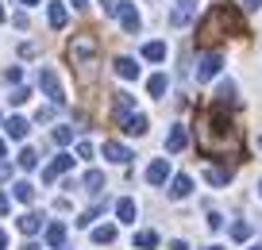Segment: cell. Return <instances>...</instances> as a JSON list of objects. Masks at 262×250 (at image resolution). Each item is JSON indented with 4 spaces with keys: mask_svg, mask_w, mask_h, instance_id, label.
<instances>
[{
    "mask_svg": "<svg viewBox=\"0 0 262 250\" xmlns=\"http://www.w3.org/2000/svg\"><path fill=\"white\" fill-rule=\"evenodd\" d=\"M196 150L205 158H243V131L235 127L228 108L212 104L196 112Z\"/></svg>",
    "mask_w": 262,
    "mask_h": 250,
    "instance_id": "obj_1",
    "label": "cell"
},
{
    "mask_svg": "<svg viewBox=\"0 0 262 250\" xmlns=\"http://www.w3.org/2000/svg\"><path fill=\"white\" fill-rule=\"evenodd\" d=\"M228 35H247V24H243V12H239L231 0H220V4H212V12L196 24V42L205 50H212L216 42L228 39Z\"/></svg>",
    "mask_w": 262,
    "mask_h": 250,
    "instance_id": "obj_2",
    "label": "cell"
},
{
    "mask_svg": "<svg viewBox=\"0 0 262 250\" xmlns=\"http://www.w3.org/2000/svg\"><path fill=\"white\" fill-rule=\"evenodd\" d=\"M97 54H100V39H97L93 31H77L74 39L66 42V58H70V65L81 73V81H89V77H93Z\"/></svg>",
    "mask_w": 262,
    "mask_h": 250,
    "instance_id": "obj_3",
    "label": "cell"
},
{
    "mask_svg": "<svg viewBox=\"0 0 262 250\" xmlns=\"http://www.w3.org/2000/svg\"><path fill=\"white\" fill-rule=\"evenodd\" d=\"M39 89L50 97V104H58L62 108L66 104V93H62V81H58V73L54 70H39Z\"/></svg>",
    "mask_w": 262,
    "mask_h": 250,
    "instance_id": "obj_4",
    "label": "cell"
},
{
    "mask_svg": "<svg viewBox=\"0 0 262 250\" xmlns=\"http://www.w3.org/2000/svg\"><path fill=\"white\" fill-rule=\"evenodd\" d=\"M220 65H224L220 50H205V54L196 58V81H212L220 73Z\"/></svg>",
    "mask_w": 262,
    "mask_h": 250,
    "instance_id": "obj_5",
    "label": "cell"
},
{
    "mask_svg": "<svg viewBox=\"0 0 262 250\" xmlns=\"http://www.w3.org/2000/svg\"><path fill=\"white\" fill-rule=\"evenodd\" d=\"M127 116H135V97H131V93H116L112 97V120L123 123Z\"/></svg>",
    "mask_w": 262,
    "mask_h": 250,
    "instance_id": "obj_6",
    "label": "cell"
},
{
    "mask_svg": "<svg viewBox=\"0 0 262 250\" xmlns=\"http://www.w3.org/2000/svg\"><path fill=\"white\" fill-rule=\"evenodd\" d=\"M120 24H123L127 35H139L143 19H139V12H135V4H120Z\"/></svg>",
    "mask_w": 262,
    "mask_h": 250,
    "instance_id": "obj_7",
    "label": "cell"
},
{
    "mask_svg": "<svg viewBox=\"0 0 262 250\" xmlns=\"http://www.w3.org/2000/svg\"><path fill=\"white\" fill-rule=\"evenodd\" d=\"M70 166H74V154H58V158L50 162L47 170H42V181H54V177H62V173L70 170Z\"/></svg>",
    "mask_w": 262,
    "mask_h": 250,
    "instance_id": "obj_8",
    "label": "cell"
},
{
    "mask_svg": "<svg viewBox=\"0 0 262 250\" xmlns=\"http://www.w3.org/2000/svg\"><path fill=\"white\" fill-rule=\"evenodd\" d=\"M166 177H170V162H166V158H155V162L147 166V181H150V185H166Z\"/></svg>",
    "mask_w": 262,
    "mask_h": 250,
    "instance_id": "obj_9",
    "label": "cell"
},
{
    "mask_svg": "<svg viewBox=\"0 0 262 250\" xmlns=\"http://www.w3.org/2000/svg\"><path fill=\"white\" fill-rule=\"evenodd\" d=\"M104 158L116 162V166H127V162H131V150H127L123 143H112V139H108V143H104Z\"/></svg>",
    "mask_w": 262,
    "mask_h": 250,
    "instance_id": "obj_10",
    "label": "cell"
},
{
    "mask_svg": "<svg viewBox=\"0 0 262 250\" xmlns=\"http://www.w3.org/2000/svg\"><path fill=\"white\" fill-rule=\"evenodd\" d=\"M27 127H31V123H27L24 116H12V120L4 123V135L16 139V143H24V139H27Z\"/></svg>",
    "mask_w": 262,
    "mask_h": 250,
    "instance_id": "obj_11",
    "label": "cell"
},
{
    "mask_svg": "<svg viewBox=\"0 0 262 250\" xmlns=\"http://www.w3.org/2000/svg\"><path fill=\"white\" fill-rule=\"evenodd\" d=\"M205 181H208V185H216V189L228 185V181H231V166H208V170H205Z\"/></svg>",
    "mask_w": 262,
    "mask_h": 250,
    "instance_id": "obj_12",
    "label": "cell"
},
{
    "mask_svg": "<svg viewBox=\"0 0 262 250\" xmlns=\"http://www.w3.org/2000/svg\"><path fill=\"white\" fill-rule=\"evenodd\" d=\"M185 143H189V131L185 127H170V135H166V150L178 154V150H185Z\"/></svg>",
    "mask_w": 262,
    "mask_h": 250,
    "instance_id": "obj_13",
    "label": "cell"
},
{
    "mask_svg": "<svg viewBox=\"0 0 262 250\" xmlns=\"http://www.w3.org/2000/svg\"><path fill=\"white\" fill-rule=\"evenodd\" d=\"M216 104H220V108H235V104H239V97H235V85H231V81H224L220 89H216Z\"/></svg>",
    "mask_w": 262,
    "mask_h": 250,
    "instance_id": "obj_14",
    "label": "cell"
},
{
    "mask_svg": "<svg viewBox=\"0 0 262 250\" xmlns=\"http://www.w3.org/2000/svg\"><path fill=\"white\" fill-rule=\"evenodd\" d=\"M189 193H193V181H189L185 173H178V177L170 181V196H173V200H185Z\"/></svg>",
    "mask_w": 262,
    "mask_h": 250,
    "instance_id": "obj_15",
    "label": "cell"
},
{
    "mask_svg": "<svg viewBox=\"0 0 262 250\" xmlns=\"http://www.w3.org/2000/svg\"><path fill=\"white\" fill-rule=\"evenodd\" d=\"M116 73H120L123 81H135L139 77V62H135V58H116Z\"/></svg>",
    "mask_w": 262,
    "mask_h": 250,
    "instance_id": "obj_16",
    "label": "cell"
},
{
    "mask_svg": "<svg viewBox=\"0 0 262 250\" xmlns=\"http://www.w3.org/2000/svg\"><path fill=\"white\" fill-rule=\"evenodd\" d=\"M120 127L127 131V135H147V116H143V112H135V116H127V120H123Z\"/></svg>",
    "mask_w": 262,
    "mask_h": 250,
    "instance_id": "obj_17",
    "label": "cell"
},
{
    "mask_svg": "<svg viewBox=\"0 0 262 250\" xmlns=\"http://www.w3.org/2000/svg\"><path fill=\"white\" fill-rule=\"evenodd\" d=\"M135 200L131 196H123V200H116V216H120V223H135Z\"/></svg>",
    "mask_w": 262,
    "mask_h": 250,
    "instance_id": "obj_18",
    "label": "cell"
},
{
    "mask_svg": "<svg viewBox=\"0 0 262 250\" xmlns=\"http://www.w3.org/2000/svg\"><path fill=\"white\" fill-rule=\"evenodd\" d=\"M47 16H50V27H54V31H62L66 19H70V16H66V4H58V0H50V12H47Z\"/></svg>",
    "mask_w": 262,
    "mask_h": 250,
    "instance_id": "obj_19",
    "label": "cell"
},
{
    "mask_svg": "<svg viewBox=\"0 0 262 250\" xmlns=\"http://www.w3.org/2000/svg\"><path fill=\"white\" fill-rule=\"evenodd\" d=\"M62 242H66V223H50L47 227V246L62 250Z\"/></svg>",
    "mask_w": 262,
    "mask_h": 250,
    "instance_id": "obj_20",
    "label": "cell"
},
{
    "mask_svg": "<svg viewBox=\"0 0 262 250\" xmlns=\"http://www.w3.org/2000/svg\"><path fill=\"white\" fill-rule=\"evenodd\" d=\"M19 231H24V235H35V231H39V227H42V219L39 216H35V212H24V216H19Z\"/></svg>",
    "mask_w": 262,
    "mask_h": 250,
    "instance_id": "obj_21",
    "label": "cell"
},
{
    "mask_svg": "<svg viewBox=\"0 0 262 250\" xmlns=\"http://www.w3.org/2000/svg\"><path fill=\"white\" fill-rule=\"evenodd\" d=\"M12 189H16V200L19 204H31L35 200V185H31V181H16Z\"/></svg>",
    "mask_w": 262,
    "mask_h": 250,
    "instance_id": "obj_22",
    "label": "cell"
},
{
    "mask_svg": "<svg viewBox=\"0 0 262 250\" xmlns=\"http://www.w3.org/2000/svg\"><path fill=\"white\" fill-rule=\"evenodd\" d=\"M93 242H97V246H108V242H116V227H112V223L97 227V231H93Z\"/></svg>",
    "mask_w": 262,
    "mask_h": 250,
    "instance_id": "obj_23",
    "label": "cell"
},
{
    "mask_svg": "<svg viewBox=\"0 0 262 250\" xmlns=\"http://www.w3.org/2000/svg\"><path fill=\"white\" fill-rule=\"evenodd\" d=\"M135 246L139 250H155L158 246V231H135Z\"/></svg>",
    "mask_w": 262,
    "mask_h": 250,
    "instance_id": "obj_24",
    "label": "cell"
},
{
    "mask_svg": "<svg viewBox=\"0 0 262 250\" xmlns=\"http://www.w3.org/2000/svg\"><path fill=\"white\" fill-rule=\"evenodd\" d=\"M16 166H19V170H35V166H39V154H35L31 146H24V150H19V158H16Z\"/></svg>",
    "mask_w": 262,
    "mask_h": 250,
    "instance_id": "obj_25",
    "label": "cell"
},
{
    "mask_svg": "<svg viewBox=\"0 0 262 250\" xmlns=\"http://www.w3.org/2000/svg\"><path fill=\"white\" fill-rule=\"evenodd\" d=\"M143 58H147V62H162L166 58V42H147V47H143Z\"/></svg>",
    "mask_w": 262,
    "mask_h": 250,
    "instance_id": "obj_26",
    "label": "cell"
},
{
    "mask_svg": "<svg viewBox=\"0 0 262 250\" xmlns=\"http://www.w3.org/2000/svg\"><path fill=\"white\" fill-rule=\"evenodd\" d=\"M81 185L89 189V193H100V189H104V173H100V170H89V173H85V181H81Z\"/></svg>",
    "mask_w": 262,
    "mask_h": 250,
    "instance_id": "obj_27",
    "label": "cell"
},
{
    "mask_svg": "<svg viewBox=\"0 0 262 250\" xmlns=\"http://www.w3.org/2000/svg\"><path fill=\"white\" fill-rule=\"evenodd\" d=\"M166 85H170V81H166V73H155V77L147 81V93H150V97H162Z\"/></svg>",
    "mask_w": 262,
    "mask_h": 250,
    "instance_id": "obj_28",
    "label": "cell"
},
{
    "mask_svg": "<svg viewBox=\"0 0 262 250\" xmlns=\"http://www.w3.org/2000/svg\"><path fill=\"white\" fill-rule=\"evenodd\" d=\"M231 239H235V242H247V239H251V223H243V219H239V223L231 227Z\"/></svg>",
    "mask_w": 262,
    "mask_h": 250,
    "instance_id": "obj_29",
    "label": "cell"
},
{
    "mask_svg": "<svg viewBox=\"0 0 262 250\" xmlns=\"http://www.w3.org/2000/svg\"><path fill=\"white\" fill-rule=\"evenodd\" d=\"M54 143L58 146H70V143H74V127H54Z\"/></svg>",
    "mask_w": 262,
    "mask_h": 250,
    "instance_id": "obj_30",
    "label": "cell"
},
{
    "mask_svg": "<svg viewBox=\"0 0 262 250\" xmlns=\"http://www.w3.org/2000/svg\"><path fill=\"white\" fill-rule=\"evenodd\" d=\"M100 208H104V204H93V208H89V212H85V216H81V219H74V223H77V227H89V223H93V219H97V216H100Z\"/></svg>",
    "mask_w": 262,
    "mask_h": 250,
    "instance_id": "obj_31",
    "label": "cell"
},
{
    "mask_svg": "<svg viewBox=\"0 0 262 250\" xmlns=\"http://www.w3.org/2000/svg\"><path fill=\"white\" fill-rule=\"evenodd\" d=\"M31 100V89H24V85H16V93H12V104H27Z\"/></svg>",
    "mask_w": 262,
    "mask_h": 250,
    "instance_id": "obj_32",
    "label": "cell"
},
{
    "mask_svg": "<svg viewBox=\"0 0 262 250\" xmlns=\"http://www.w3.org/2000/svg\"><path fill=\"white\" fill-rule=\"evenodd\" d=\"M19 77H24L19 65H8V70H4V81H8V85H19Z\"/></svg>",
    "mask_w": 262,
    "mask_h": 250,
    "instance_id": "obj_33",
    "label": "cell"
},
{
    "mask_svg": "<svg viewBox=\"0 0 262 250\" xmlns=\"http://www.w3.org/2000/svg\"><path fill=\"white\" fill-rule=\"evenodd\" d=\"M54 108H58V104H47V108H39V112H35V120H39V123H50V120H54Z\"/></svg>",
    "mask_w": 262,
    "mask_h": 250,
    "instance_id": "obj_34",
    "label": "cell"
},
{
    "mask_svg": "<svg viewBox=\"0 0 262 250\" xmlns=\"http://www.w3.org/2000/svg\"><path fill=\"white\" fill-rule=\"evenodd\" d=\"M170 24H173V27H185V24H189V8H178V12L170 16Z\"/></svg>",
    "mask_w": 262,
    "mask_h": 250,
    "instance_id": "obj_35",
    "label": "cell"
},
{
    "mask_svg": "<svg viewBox=\"0 0 262 250\" xmlns=\"http://www.w3.org/2000/svg\"><path fill=\"white\" fill-rule=\"evenodd\" d=\"M97 4L108 12V16H116V12H120V0H97Z\"/></svg>",
    "mask_w": 262,
    "mask_h": 250,
    "instance_id": "obj_36",
    "label": "cell"
},
{
    "mask_svg": "<svg viewBox=\"0 0 262 250\" xmlns=\"http://www.w3.org/2000/svg\"><path fill=\"white\" fill-rule=\"evenodd\" d=\"M19 54H24V58H35V54H39V47H35V42H24V47H19Z\"/></svg>",
    "mask_w": 262,
    "mask_h": 250,
    "instance_id": "obj_37",
    "label": "cell"
},
{
    "mask_svg": "<svg viewBox=\"0 0 262 250\" xmlns=\"http://www.w3.org/2000/svg\"><path fill=\"white\" fill-rule=\"evenodd\" d=\"M208 227H212V231H220V227H224V216H216V212H208Z\"/></svg>",
    "mask_w": 262,
    "mask_h": 250,
    "instance_id": "obj_38",
    "label": "cell"
},
{
    "mask_svg": "<svg viewBox=\"0 0 262 250\" xmlns=\"http://www.w3.org/2000/svg\"><path fill=\"white\" fill-rule=\"evenodd\" d=\"M77 158H93V146L89 143H77Z\"/></svg>",
    "mask_w": 262,
    "mask_h": 250,
    "instance_id": "obj_39",
    "label": "cell"
},
{
    "mask_svg": "<svg viewBox=\"0 0 262 250\" xmlns=\"http://www.w3.org/2000/svg\"><path fill=\"white\" fill-rule=\"evenodd\" d=\"M170 250H189V242H185V239H173V242H170Z\"/></svg>",
    "mask_w": 262,
    "mask_h": 250,
    "instance_id": "obj_40",
    "label": "cell"
},
{
    "mask_svg": "<svg viewBox=\"0 0 262 250\" xmlns=\"http://www.w3.org/2000/svg\"><path fill=\"white\" fill-rule=\"evenodd\" d=\"M12 208V200H8V196H4V193H0V216H4V212H8Z\"/></svg>",
    "mask_w": 262,
    "mask_h": 250,
    "instance_id": "obj_41",
    "label": "cell"
},
{
    "mask_svg": "<svg viewBox=\"0 0 262 250\" xmlns=\"http://www.w3.org/2000/svg\"><path fill=\"white\" fill-rule=\"evenodd\" d=\"M19 250H42V246H39V242H24Z\"/></svg>",
    "mask_w": 262,
    "mask_h": 250,
    "instance_id": "obj_42",
    "label": "cell"
},
{
    "mask_svg": "<svg viewBox=\"0 0 262 250\" xmlns=\"http://www.w3.org/2000/svg\"><path fill=\"white\" fill-rule=\"evenodd\" d=\"M0 250H8V235L4 231H0Z\"/></svg>",
    "mask_w": 262,
    "mask_h": 250,
    "instance_id": "obj_43",
    "label": "cell"
},
{
    "mask_svg": "<svg viewBox=\"0 0 262 250\" xmlns=\"http://www.w3.org/2000/svg\"><path fill=\"white\" fill-rule=\"evenodd\" d=\"M8 173H12V170H8V166H4V162H0V177H8Z\"/></svg>",
    "mask_w": 262,
    "mask_h": 250,
    "instance_id": "obj_44",
    "label": "cell"
},
{
    "mask_svg": "<svg viewBox=\"0 0 262 250\" xmlns=\"http://www.w3.org/2000/svg\"><path fill=\"white\" fill-rule=\"evenodd\" d=\"M178 4H181V8H193V4H196V0H178Z\"/></svg>",
    "mask_w": 262,
    "mask_h": 250,
    "instance_id": "obj_45",
    "label": "cell"
},
{
    "mask_svg": "<svg viewBox=\"0 0 262 250\" xmlns=\"http://www.w3.org/2000/svg\"><path fill=\"white\" fill-rule=\"evenodd\" d=\"M247 8H262V0H247Z\"/></svg>",
    "mask_w": 262,
    "mask_h": 250,
    "instance_id": "obj_46",
    "label": "cell"
},
{
    "mask_svg": "<svg viewBox=\"0 0 262 250\" xmlns=\"http://www.w3.org/2000/svg\"><path fill=\"white\" fill-rule=\"evenodd\" d=\"M19 4H27V8H35V4H39V0H19Z\"/></svg>",
    "mask_w": 262,
    "mask_h": 250,
    "instance_id": "obj_47",
    "label": "cell"
},
{
    "mask_svg": "<svg viewBox=\"0 0 262 250\" xmlns=\"http://www.w3.org/2000/svg\"><path fill=\"white\" fill-rule=\"evenodd\" d=\"M70 4H74V8H85V0H70Z\"/></svg>",
    "mask_w": 262,
    "mask_h": 250,
    "instance_id": "obj_48",
    "label": "cell"
},
{
    "mask_svg": "<svg viewBox=\"0 0 262 250\" xmlns=\"http://www.w3.org/2000/svg\"><path fill=\"white\" fill-rule=\"evenodd\" d=\"M4 150H8V146H4V139H0V158H4Z\"/></svg>",
    "mask_w": 262,
    "mask_h": 250,
    "instance_id": "obj_49",
    "label": "cell"
},
{
    "mask_svg": "<svg viewBox=\"0 0 262 250\" xmlns=\"http://www.w3.org/2000/svg\"><path fill=\"white\" fill-rule=\"evenodd\" d=\"M247 250H262V242H254V246H247Z\"/></svg>",
    "mask_w": 262,
    "mask_h": 250,
    "instance_id": "obj_50",
    "label": "cell"
},
{
    "mask_svg": "<svg viewBox=\"0 0 262 250\" xmlns=\"http://www.w3.org/2000/svg\"><path fill=\"white\" fill-rule=\"evenodd\" d=\"M205 250H224V246H216V242H212V246H205Z\"/></svg>",
    "mask_w": 262,
    "mask_h": 250,
    "instance_id": "obj_51",
    "label": "cell"
},
{
    "mask_svg": "<svg viewBox=\"0 0 262 250\" xmlns=\"http://www.w3.org/2000/svg\"><path fill=\"white\" fill-rule=\"evenodd\" d=\"M4 16H8V12H4V4H0V19H4Z\"/></svg>",
    "mask_w": 262,
    "mask_h": 250,
    "instance_id": "obj_52",
    "label": "cell"
},
{
    "mask_svg": "<svg viewBox=\"0 0 262 250\" xmlns=\"http://www.w3.org/2000/svg\"><path fill=\"white\" fill-rule=\"evenodd\" d=\"M258 193H262V181H258Z\"/></svg>",
    "mask_w": 262,
    "mask_h": 250,
    "instance_id": "obj_53",
    "label": "cell"
},
{
    "mask_svg": "<svg viewBox=\"0 0 262 250\" xmlns=\"http://www.w3.org/2000/svg\"><path fill=\"white\" fill-rule=\"evenodd\" d=\"M258 146H262V139H258Z\"/></svg>",
    "mask_w": 262,
    "mask_h": 250,
    "instance_id": "obj_54",
    "label": "cell"
}]
</instances>
